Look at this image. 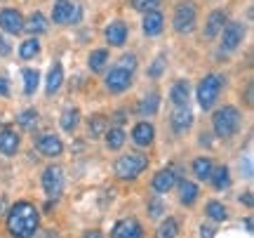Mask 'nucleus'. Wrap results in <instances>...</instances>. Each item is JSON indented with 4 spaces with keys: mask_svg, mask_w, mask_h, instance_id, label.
Masks as SVG:
<instances>
[{
    "mask_svg": "<svg viewBox=\"0 0 254 238\" xmlns=\"http://www.w3.org/2000/svg\"><path fill=\"white\" fill-rule=\"evenodd\" d=\"M104 139H106V147H109L111 151H120V149L125 147L127 135L123 128H111L104 132Z\"/></svg>",
    "mask_w": 254,
    "mask_h": 238,
    "instance_id": "obj_29",
    "label": "nucleus"
},
{
    "mask_svg": "<svg viewBox=\"0 0 254 238\" xmlns=\"http://www.w3.org/2000/svg\"><path fill=\"white\" fill-rule=\"evenodd\" d=\"M165 69H167V59H165V55H158L153 62H151V66H148V78H151V80L163 78Z\"/></svg>",
    "mask_w": 254,
    "mask_h": 238,
    "instance_id": "obj_36",
    "label": "nucleus"
},
{
    "mask_svg": "<svg viewBox=\"0 0 254 238\" xmlns=\"http://www.w3.org/2000/svg\"><path fill=\"white\" fill-rule=\"evenodd\" d=\"M85 236H87V238H92V236H94V238H99L101 234H99V231H87V234H85Z\"/></svg>",
    "mask_w": 254,
    "mask_h": 238,
    "instance_id": "obj_47",
    "label": "nucleus"
},
{
    "mask_svg": "<svg viewBox=\"0 0 254 238\" xmlns=\"http://www.w3.org/2000/svg\"><path fill=\"white\" fill-rule=\"evenodd\" d=\"M179 182V172L174 170V167H163L160 172L153 174V179H151V189H153L158 196H163V193H170L177 186Z\"/></svg>",
    "mask_w": 254,
    "mask_h": 238,
    "instance_id": "obj_10",
    "label": "nucleus"
},
{
    "mask_svg": "<svg viewBox=\"0 0 254 238\" xmlns=\"http://www.w3.org/2000/svg\"><path fill=\"white\" fill-rule=\"evenodd\" d=\"M0 2H5V0H0Z\"/></svg>",
    "mask_w": 254,
    "mask_h": 238,
    "instance_id": "obj_48",
    "label": "nucleus"
},
{
    "mask_svg": "<svg viewBox=\"0 0 254 238\" xmlns=\"http://www.w3.org/2000/svg\"><path fill=\"white\" fill-rule=\"evenodd\" d=\"M87 66L92 74H104V69L109 66V50H92L87 57Z\"/></svg>",
    "mask_w": 254,
    "mask_h": 238,
    "instance_id": "obj_28",
    "label": "nucleus"
},
{
    "mask_svg": "<svg viewBox=\"0 0 254 238\" xmlns=\"http://www.w3.org/2000/svg\"><path fill=\"white\" fill-rule=\"evenodd\" d=\"M240 203H245L247 208H252L254 205V196H252V191H245L243 196H240Z\"/></svg>",
    "mask_w": 254,
    "mask_h": 238,
    "instance_id": "obj_43",
    "label": "nucleus"
},
{
    "mask_svg": "<svg viewBox=\"0 0 254 238\" xmlns=\"http://www.w3.org/2000/svg\"><path fill=\"white\" fill-rule=\"evenodd\" d=\"M200 236H207V238H212V236H217V229L214 227H209V224H202L200 227V231H198Z\"/></svg>",
    "mask_w": 254,
    "mask_h": 238,
    "instance_id": "obj_42",
    "label": "nucleus"
},
{
    "mask_svg": "<svg viewBox=\"0 0 254 238\" xmlns=\"http://www.w3.org/2000/svg\"><path fill=\"white\" fill-rule=\"evenodd\" d=\"M116 123H118V125L125 123V111H118V113H116Z\"/></svg>",
    "mask_w": 254,
    "mask_h": 238,
    "instance_id": "obj_44",
    "label": "nucleus"
},
{
    "mask_svg": "<svg viewBox=\"0 0 254 238\" xmlns=\"http://www.w3.org/2000/svg\"><path fill=\"white\" fill-rule=\"evenodd\" d=\"M170 125H172L174 135H184V132H189L190 125H193V113H190L189 104L174 109V113L170 116Z\"/></svg>",
    "mask_w": 254,
    "mask_h": 238,
    "instance_id": "obj_15",
    "label": "nucleus"
},
{
    "mask_svg": "<svg viewBox=\"0 0 254 238\" xmlns=\"http://www.w3.org/2000/svg\"><path fill=\"white\" fill-rule=\"evenodd\" d=\"M62 85H64V66L59 62H55V64L50 66V74H47V82H45L47 97L57 94V92L62 90Z\"/></svg>",
    "mask_w": 254,
    "mask_h": 238,
    "instance_id": "obj_20",
    "label": "nucleus"
},
{
    "mask_svg": "<svg viewBox=\"0 0 254 238\" xmlns=\"http://www.w3.org/2000/svg\"><path fill=\"white\" fill-rule=\"evenodd\" d=\"M0 28L9 33V36H17L24 31V17H21V12L14 7H5L0 9Z\"/></svg>",
    "mask_w": 254,
    "mask_h": 238,
    "instance_id": "obj_12",
    "label": "nucleus"
},
{
    "mask_svg": "<svg viewBox=\"0 0 254 238\" xmlns=\"http://www.w3.org/2000/svg\"><path fill=\"white\" fill-rule=\"evenodd\" d=\"M132 78H134V71H129V69H125V66L116 64L109 74H106L104 82H106V90L109 92H113V94H123V92L129 90Z\"/></svg>",
    "mask_w": 254,
    "mask_h": 238,
    "instance_id": "obj_6",
    "label": "nucleus"
},
{
    "mask_svg": "<svg viewBox=\"0 0 254 238\" xmlns=\"http://www.w3.org/2000/svg\"><path fill=\"white\" fill-rule=\"evenodd\" d=\"M205 215H207L212 222H226L228 210H226V205H224V203L207 201V203H205Z\"/></svg>",
    "mask_w": 254,
    "mask_h": 238,
    "instance_id": "obj_32",
    "label": "nucleus"
},
{
    "mask_svg": "<svg viewBox=\"0 0 254 238\" xmlns=\"http://www.w3.org/2000/svg\"><path fill=\"white\" fill-rule=\"evenodd\" d=\"M38 113L36 109H26V111H21L17 116V123H19V128H24V130H36L38 125Z\"/></svg>",
    "mask_w": 254,
    "mask_h": 238,
    "instance_id": "obj_35",
    "label": "nucleus"
},
{
    "mask_svg": "<svg viewBox=\"0 0 254 238\" xmlns=\"http://www.w3.org/2000/svg\"><path fill=\"white\" fill-rule=\"evenodd\" d=\"M12 52V45H9V40L5 36H0V57H9Z\"/></svg>",
    "mask_w": 254,
    "mask_h": 238,
    "instance_id": "obj_40",
    "label": "nucleus"
},
{
    "mask_svg": "<svg viewBox=\"0 0 254 238\" xmlns=\"http://www.w3.org/2000/svg\"><path fill=\"white\" fill-rule=\"evenodd\" d=\"M104 38H106V43L111 47H123L127 40V24L123 19H116V21H111L106 31H104Z\"/></svg>",
    "mask_w": 254,
    "mask_h": 238,
    "instance_id": "obj_16",
    "label": "nucleus"
},
{
    "mask_svg": "<svg viewBox=\"0 0 254 238\" xmlns=\"http://www.w3.org/2000/svg\"><path fill=\"white\" fill-rule=\"evenodd\" d=\"M36 55H40V40H38V36H31L19 45V57L24 62H28V59H33Z\"/></svg>",
    "mask_w": 254,
    "mask_h": 238,
    "instance_id": "obj_31",
    "label": "nucleus"
},
{
    "mask_svg": "<svg viewBox=\"0 0 254 238\" xmlns=\"http://www.w3.org/2000/svg\"><path fill=\"white\" fill-rule=\"evenodd\" d=\"M129 5H132V9H136V12H151V9H158L160 5H163V0H129Z\"/></svg>",
    "mask_w": 254,
    "mask_h": 238,
    "instance_id": "obj_37",
    "label": "nucleus"
},
{
    "mask_svg": "<svg viewBox=\"0 0 254 238\" xmlns=\"http://www.w3.org/2000/svg\"><path fill=\"white\" fill-rule=\"evenodd\" d=\"M106 130H109V118L104 113H94L87 118V137L90 139H101Z\"/></svg>",
    "mask_w": 254,
    "mask_h": 238,
    "instance_id": "obj_23",
    "label": "nucleus"
},
{
    "mask_svg": "<svg viewBox=\"0 0 254 238\" xmlns=\"http://www.w3.org/2000/svg\"><path fill=\"white\" fill-rule=\"evenodd\" d=\"M252 227H254V222H252V217H247V220H245V229H247V231H250V234H252V231H254V229H252Z\"/></svg>",
    "mask_w": 254,
    "mask_h": 238,
    "instance_id": "obj_45",
    "label": "nucleus"
},
{
    "mask_svg": "<svg viewBox=\"0 0 254 238\" xmlns=\"http://www.w3.org/2000/svg\"><path fill=\"white\" fill-rule=\"evenodd\" d=\"M212 167H214V163H212L209 158H205V156L195 158V160L190 163V170H193V174L198 177L200 182H207L209 174H212Z\"/></svg>",
    "mask_w": 254,
    "mask_h": 238,
    "instance_id": "obj_30",
    "label": "nucleus"
},
{
    "mask_svg": "<svg viewBox=\"0 0 254 238\" xmlns=\"http://www.w3.org/2000/svg\"><path fill=\"white\" fill-rule=\"evenodd\" d=\"M5 212H7V210H5V198H0V217H2Z\"/></svg>",
    "mask_w": 254,
    "mask_h": 238,
    "instance_id": "obj_46",
    "label": "nucleus"
},
{
    "mask_svg": "<svg viewBox=\"0 0 254 238\" xmlns=\"http://www.w3.org/2000/svg\"><path fill=\"white\" fill-rule=\"evenodd\" d=\"M5 224L12 236L19 238H31L36 236L40 229V212L33 203L17 201L7 212H5Z\"/></svg>",
    "mask_w": 254,
    "mask_h": 238,
    "instance_id": "obj_1",
    "label": "nucleus"
},
{
    "mask_svg": "<svg viewBox=\"0 0 254 238\" xmlns=\"http://www.w3.org/2000/svg\"><path fill=\"white\" fill-rule=\"evenodd\" d=\"M221 90H224V76H219V74H207L205 76V78L198 82V90H195L200 109H205V111L212 109V106L219 101Z\"/></svg>",
    "mask_w": 254,
    "mask_h": 238,
    "instance_id": "obj_4",
    "label": "nucleus"
},
{
    "mask_svg": "<svg viewBox=\"0 0 254 238\" xmlns=\"http://www.w3.org/2000/svg\"><path fill=\"white\" fill-rule=\"evenodd\" d=\"M146 167H148V156L141 154V151H129V154H123V156L113 163V172L118 179H136L141 172H146Z\"/></svg>",
    "mask_w": 254,
    "mask_h": 238,
    "instance_id": "obj_3",
    "label": "nucleus"
},
{
    "mask_svg": "<svg viewBox=\"0 0 254 238\" xmlns=\"http://www.w3.org/2000/svg\"><path fill=\"white\" fill-rule=\"evenodd\" d=\"M153 139H155V128H153V123H148V120H139L134 128H132V142H134L136 147H151L153 144Z\"/></svg>",
    "mask_w": 254,
    "mask_h": 238,
    "instance_id": "obj_14",
    "label": "nucleus"
},
{
    "mask_svg": "<svg viewBox=\"0 0 254 238\" xmlns=\"http://www.w3.org/2000/svg\"><path fill=\"white\" fill-rule=\"evenodd\" d=\"M80 19V7L73 2V0H55L52 5V21L59 26L66 24H75Z\"/></svg>",
    "mask_w": 254,
    "mask_h": 238,
    "instance_id": "obj_9",
    "label": "nucleus"
},
{
    "mask_svg": "<svg viewBox=\"0 0 254 238\" xmlns=\"http://www.w3.org/2000/svg\"><path fill=\"white\" fill-rule=\"evenodd\" d=\"M158 109H160V94H158V92L146 94L144 99L136 104V113H139L141 118H151V116H155Z\"/></svg>",
    "mask_w": 254,
    "mask_h": 238,
    "instance_id": "obj_21",
    "label": "nucleus"
},
{
    "mask_svg": "<svg viewBox=\"0 0 254 238\" xmlns=\"http://www.w3.org/2000/svg\"><path fill=\"white\" fill-rule=\"evenodd\" d=\"M240 123H243V116H240V111L236 106H221L219 111H214V116H212V130H214V135L219 139H231L238 135V130H240Z\"/></svg>",
    "mask_w": 254,
    "mask_h": 238,
    "instance_id": "obj_2",
    "label": "nucleus"
},
{
    "mask_svg": "<svg viewBox=\"0 0 254 238\" xmlns=\"http://www.w3.org/2000/svg\"><path fill=\"white\" fill-rule=\"evenodd\" d=\"M59 125H62L64 132H75L78 125H80V109H78V106L66 109L62 113V118H59Z\"/></svg>",
    "mask_w": 254,
    "mask_h": 238,
    "instance_id": "obj_27",
    "label": "nucleus"
},
{
    "mask_svg": "<svg viewBox=\"0 0 254 238\" xmlns=\"http://www.w3.org/2000/svg\"><path fill=\"white\" fill-rule=\"evenodd\" d=\"M111 236L113 238H139V236H144V229H141L139 220L127 217V220L116 222V227H113V231H111Z\"/></svg>",
    "mask_w": 254,
    "mask_h": 238,
    "instance_id": "obj_13",
    "label": "nucleus"
},
{
    "mask_svg": "<svg viewBox=\"0 0 254 238\" xmlns=\"http://www.w3.org/2000/svg\"><path fill=\"white\" fill-rule=\"evenodd\" d=\"M47 28H50V24H47V19L43 12H33V14L24 21V31H28L31 36H43Z\"/></svg>",
    "mask_w": 254,
    "mask_h": 238,
    "instance_id": "obj_25",
    "label": "nucleus"
},
{
    "mask_svg": "<svg viewBox=\"0 0 254 238\" xmlns=\"http://www.w3.org/2000/svg\"><path fill=\"white\" fill-rule=\"evenodd\" d=\"M120 66H125V69H129V71H136V57L134 55H123L118 59Z\"/></svg>",
    "mask_w": 254,
    "mask_h": 238,
    "instance_id": "obj_39",
    "label": "nucleus"
},
{
    "mask_svg": "<svg viewBox=\"0 0 254 238\" xmlns=\"http://www.w3.org/2000/svg\"><path fill=\"white\" fill-rule=\"evenodd\" d=\"M209 182L217 191H224L231 186V170L226 165H219V167H212V174H209Z\"/></svg>",
    "mask_w": 254,
    "mask_h": 238,
    "instance_id": "obj_26",
    "label": "nucleus"
},
{
    "mask_svg": "<svg viewBox=\"0 0 254 238\" xmlns=\"http://www.w3.org/2000/svg\"><path fill=\"white\" fill-rule=\"evenodd\" d=\"M141 28H144L146 36H160V33H163V28H165V14L163 12H158V9L144 12Z\"/></svg>",
    "mask_w": 254,
    "mask_h": 238,
    "instance_id": "obj_18",
    "label": "nucleus"
},
{
    "mask_svg": "<svg viewBox=\"0 0 254 238\" xmlns=\"http://www.w3.org/2000/svg\"><path fill=\"white\" fill-rule=\"evenodd\" d=\"M163 210H165V205L160 198H151V201H148V215H151V217H160Z\"/></svg>",
    "mask_w": 254,
    "mask_h": 238,
    "instance_id": "obj_38",
    "label": "nucleus"
},
{
    "mask_svg": "<svg viewBox=\"0 0 254 238\" xmlns=\"http://www.w3.org/2000/svg\"><path fill=\"white\" fill-rule=\"evenodd\" d=\"M228 21V17H226V12L224 9H212L209 12V17H207V21H205V38L207 40H214V38L221 33V28H224V24Z\"/></svg>",
    "mask_w": 254,
    "mask_h": 238,
    "instance_id": "obj_17",
    "label": "nucleus"
},
{
    "mask_svg": "<svg viewBox=\"0 0 254 238\" xmlns=\"http://www.w3.org/2000/svg\"><path fill=\"white\" fill-rule=\"evenodd\" d=\"M155 234H158V238H174L179 234V220L177 217H165Z\"/></svg>",
    "mask_w": 254,
    "mask_h": 238,
    "instance_id": "obj_33",
    "label": "nucleus"
},
{
    "mask_svg": "<svg viewBox=\"0 0 254 238\" xmlns=\"http://www.w3.org/2000/svg\"><path fill=\"white\" fill-rule=\"evenodd\" d=\"M21 76H24V92H26L28 97H31V94H36L38 85H40V74H38L36 69H24Z\"/></svg>",
    "mask_w": 254,
    "mask_h": 238,
    "instance_id": "obj_34",
    "label": "nucleus"
},
{
    "mask_svg": "<svg viewBox=\"0 0 254 238\" xmlns=\"http://www.w3.org/2000/svg\"><path fill=\"white\" fill-rule=\"evenodd\" d=\"M195 21H198V9L193 2H179L177 7H174V14H172V26L177 33H190L193 28H195Z\"/></svg>",
    "mask_w": 254,
    "mask_h": 238,
    "instance_id": "obj_5",
    "label": "nucleus"
},
{
    "mask_svg": "<svg viewBox=\"0 0 254 238\" xmlns=\"http://www.w3.org/2000/svg\"><path fill=\"white\" fill-rule=\"evenodd\" d=\"M177 186H179V201H182V205H193V203L198 201L200 189L195 182H190V179H179Z\"/></svg>",
    "mask_w": 254,
    "mask_h": 238,
    "instance_id": "obj_22",
    "label": "nucleus"
},
{
    "mask_svg": "<svg viewBox=\"0 0 254 238\" xmlns=\"http://www.w3.org/2000/svg\"><path fill=\"white\" fill-rule=\"evenodd\" d=\"M43 191L50 201H59L64 191V170L59 165H47L43 170Z\"/></svg>",
    "mask_w": 254,
    "mask_h": 238,
    "instance_id": "obj_7",
    "label": "nucleus"
},
{
    "mask_svg": "<svg viewBox=\"0 0 254 238\" xmlns=\"http://www.w3.org/2000/svg\"><path fill=\"white\" fill-rule=\"evenodd\" d=\"M0 97H9V80L5 76H0Z\"/></svg>",
    "mask_w": 254,
    "mask_h": 238,
    "instance_id": "obj_41",
    "label": "nucleus"
},
{
    "mask_svg": "<svg viewBox=\"0 0 254 238\" xmlns=\"http://www.w3.org/2000/svg\"><path fill=\"white\" fill-rule=\"evenodd\" d=\"M219 36H221V50L224 52H233L245 40V24H240V21H226Z\"/></svg>",
    "mask_w": 254,
    "mask_h": 238,
    "instance_id": "obj_8",
    "label": "nucleus"
},
{
    "mask_svg": "<svg viewBox=\"0 0 254 238\" xmlns=\"http://www.w3.org/2000/svg\"><path fill=\"white\" fill-rule=\"evenodd\" d=\"M190 99V87H189V80H177L170 87V101L174 106H186Z\"/></svg>",
    "mask_w": 254,
    "mask_h": 238,
    "instance_id": "obj_24",
    "label": "nucleus"
},
{
    "mask_svg": "<svg viewBox=\"0 0 254 238\" xmlns=\"http://www.w3.org/2000/svg\"><path fill=\"white\" fill-rule=\"evenodd\" d=\"M19 144H21V139H19L17 130L12 128H2L0 130V154L2 156H14L19 151Z\"/></svg>",
    "mask_w": 254,
    "mask_h": 238,
    "instance_id": "obj_19",
    "label": "nucleus"
},
{
    "mask_svg": "<svg viewBox=\"0 0 254 238\" xmlns=\"http://www.w3.org/2000/svg\"><path fill=\"white\" fill-rule=\"evenodd\" d=\"M36 149L43 154L45 158H59L64 156V142L52 132H45L36 139Z\"/></svg>",
    "mask_w": 254,
    "mask_h": 238,
    "instance_id": "obj_11",
    "label": "nucleus"
}]
</instances>
